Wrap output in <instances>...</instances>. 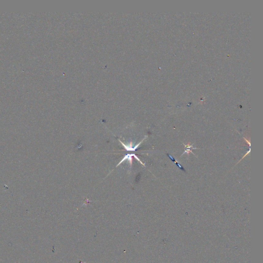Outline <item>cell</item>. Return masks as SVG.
<instances>
[{
  "label": "cell",
  "instance_id": "obj_1",
  "mask_svg": "<svg viewBox=\"0 0 263 263\" xmlns=\"http://www.w3.org/2000/svg\"><path fill=\"white\" fill-rule=\"evenodd\" d=\"M132 157H134V158L136 159V160H137L139 163H141V164H143V165L145 166V164L142 163V161H141V160L139 159L138 157H137V156H136L135 154H128L126 155H125V157L122 158V160H121V161H120L119 163L117 165V167H118V166H119L120 164L122 163L123 161H125V160H127V161L130 164V167H132Z\"/></svg>",
  "mask_w": 263,
  "mask_h": 263
},
{
  "label": "cell",
  "instance_id": "obj_2",
  "mask_svg": "<svg viewBox=\"0 0 263 263\" xmlns=\"http://www.w3.org/2000/svg\"><path fill=\"white\" fill-rule=\"evenodd\" d=\"M145 138L142 140L141 142H139V144H137V145H136L135 146H133V142L131 141L130 142V143L129 144H128V145H125V144H123L121 141H119L120 142L122 145L123 147L125 148V149L126 150V151H136V150L138 148L139 146L141 145V144H142V142H143V141L145 140Z\"/></svg>",
  "mask_w": 263,
  "mask_h": 263
}]
</instances>
